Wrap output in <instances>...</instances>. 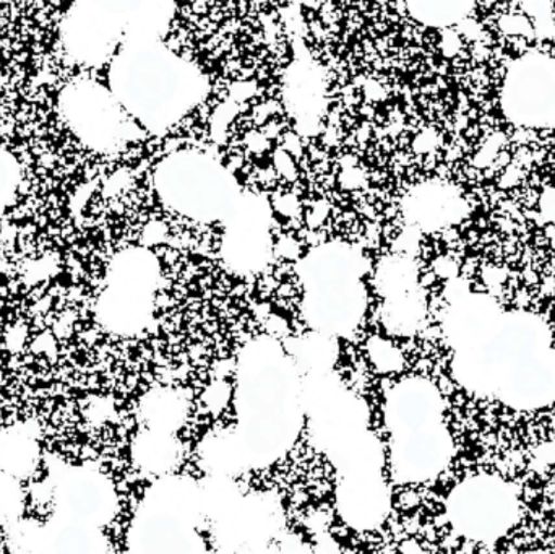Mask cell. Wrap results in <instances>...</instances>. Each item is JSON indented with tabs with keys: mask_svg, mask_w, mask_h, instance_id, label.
<instances>
[{
	"mask_svg": "<svg viewBox=\"0 0 555 554\" xmlns=\"http://www.w3.org/2000/svg\"><path fill=\"white\" fill-rule=\"evenodd\" d=\"M472 0H423L424 16L430 22L449 23L468 12Z\"/></svg>",
	"mask_w": 555,
	"mask_h": 554,
	"instance_id": "7a4b0ae2",
	"label": "cell"
},
{
	"mask_svg": "<svg viewBox=\"0 0 555 554\" xmlns=\"http://www.w3.org/2000/svg\"><path fill=\"white\" fill-rule=\"evenodd\" d=\"M508 114L521 123H555V67L544 59H525L508 77Z\"/></svg>",
	"mask_w": 555,
	"mask_h": 554,
	"instance_id": "6da1fadb",
	"label": "cell"
}]
</instances>
